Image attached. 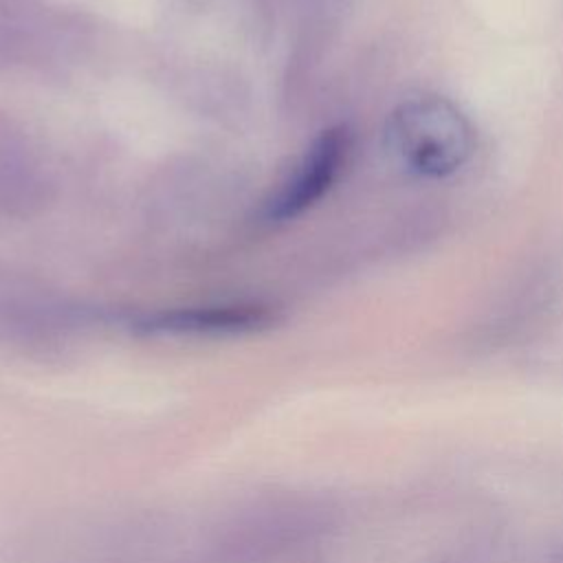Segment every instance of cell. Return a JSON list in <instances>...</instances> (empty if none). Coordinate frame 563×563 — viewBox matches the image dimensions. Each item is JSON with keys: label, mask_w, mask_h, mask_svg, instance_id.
<instances>
[{"label": "cell", "mask_w": 563, "mask_h": 563, "mask_svg": "<svg viewBox=\"0 0 563 563\" xmlns=\"http://www.w3.org/2000/svg\"><path fill=\"white\" fill-rule=\"evenodd\" d=\"M385 150L407 174L444 178L471 161L475 128L446 97L416 95L391 110Z\"/></svg>", "instance_id": "1"}, {"label": "cell", "mask_w": 563, "mask_h": 563, "mask_svg": "<svg viewBox=\"0 0 563 563\" xmlns=\"http://www.w3.org/2000/svg\"><path fill=\"white\" fill-rule=\"evenodd\" d=\"M350 152V132L345 125L323 130L306 150L288 180L266 200L264 218L268 222L292 220L310 209L339 178Z\"/></svg>", "instance_id": "2"}, {"label": "cell", "mask_w": 563, "mask_h": 563, "mask_svg": "<svg viewBox=\"0 0 563 563\" xmlns=\"http://www.w3.org/2000/svg\"><path fill=\"white\" fill-rule=\"evenodd\" d=\"M275 321L260 303H222L161 310L141 317L134 330L154 336H235L260 332Z\"/></svg>", "instance_id": "3"}]
</instances>
